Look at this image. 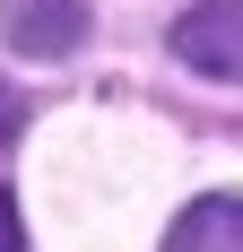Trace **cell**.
Segmentation results:
<instances>
[{
    "mask_svg": "<svg viewBox=\"0 0 243 252\" xmlns=\"http://www.w3.org/2000/svg\"><path fill=\"white\" fill-rule=\"evenodd\" d=\"M174 52L200 78H243V0H191L174 18Z\"/></svg>",
    "mask_w": 243,
    "mask_h": 252,
    "instance_id": "1",
    "label": "cell"
},
{
    "mask_svg": "<svg viewBox=\"0 0 243 252\" xmlns=\"http://www.w3.org/2000/svg\"><path fill=\"white\" fill-rule=\"evenodd\" d=\"M87 44V0H18L9 9V52L26 61H61Z\"/></svg>",
    "mask_w": 243,
    "mask_h": 252,
    "instance_id": "2",
    "label": "cell"
},
{
    "mask_svg": "<svg viewBox=\"0 0 243 252\" xmlns=\"http://www.w3.org/2000/svg\"><path fill=\"white\" fill-rule=\"evenodd\" d=\"M165 252H243V191H200L165 226Z\"/></svg>",
    "mask_w": 243,
    "mask_h": 252,
    "instance_id": "3",
    "label": "cell"
},
{
    "mask_svg": "<svg viewBox=\"0 0 243 252\" xmlns=\"http://www.w3.org/2000/svg\"><path fill=\"white\" fill-rule=\"evenodd\" d=\"M0 252H26V226H18V200L0 191Z\"/></svg>",
    "mask_w": 243,
    "mask_h": 252,
    "instance_id": "4",
    "label": "cell"
}]
</instances>
